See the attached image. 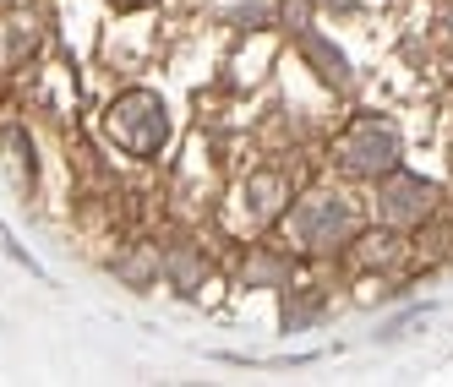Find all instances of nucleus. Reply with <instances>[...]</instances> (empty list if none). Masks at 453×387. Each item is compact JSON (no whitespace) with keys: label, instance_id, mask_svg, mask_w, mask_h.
I'll use <instances>...</instances> for the list:
<instances>
[{"label":"nucleus","instance_id":"1","mask_svg":"<svg viewBox=\"0 0 453 387\" xmlns=\"http://www.w3.org/2000/svg\"><path fill=\"white\" fill-rule=\"evenodd\" d=\"M110 132L132 153H158L165 137H170V120H165V110H158L153 93H132V99H120L110 110Z\"/></svg>","mask_w":453,"mask_h":387},{"label":"nucleus","instance_id":"2","mask_svg":"<svg viewBox=\"0 0 453 387\" xmlns=\"http://www.w3.org/2000/svg\"><path fill=\"white\" fill-rule=\"evenodd\" d=\"M344 164L355 175H382V170H394L399 164V132L388 120H361L349 132L344 142Z\"/></svg>","mask_w":453,"mask_h":387},{"label":"nucleus","instance_id":"3","mask_svg":"<svg viewBox=\"0 0 453 387\" xmlns=\"http://www.w3.org/2000/svg\"><path fill=\"white\" fill-rule=\"evenodd\" d=\"M34 44H39L34 22H0V60H22Z\"/></svg>","mask_w":453,"mask_h":387},{"label":"nucleus","instance_id":"4","mask_svg":"<svg viewBox=\"0 0 453 387\" xmlns=\"http://www.w3.org/2000/svg\"><path fill=\"white\" fill-rule=\"evenodd\" d=\"M120 6H142V0H120Z\"/></svg>","mask_w":453,"mask_h":387}]
</instances>
